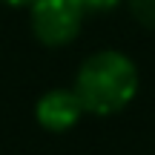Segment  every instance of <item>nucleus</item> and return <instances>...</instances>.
Wrapping results in <instances>:
<instances>
[{
	"instance_id": "nucleus-1",
	"label": "nucleus",
	"mask_w": 155,
	"mask_h": 155,
	"mask_svg": "<svg viewBox=\"0 0 155 155\" xmlns=\"http://www.w3.org/2000/svg\"><path fill=\"white\" fill-rule=\"evenodd\" d=\"M72 89L78 92L86 115L109 118L124 112L141 89L138 66L129 55L118 49H101L83 58L75 72Z\"/></svg>"
},
{
	"instance_id": "nucleus-2",
	"label": "nucleus",
	"mask_w": 155,
	"mask_h": 155,
	"mask_svg": "<svg viewBox=\"0 0 155 155\" xmlns=\"http://www.w3.org/2000/svg\"><path fill=\"white\" fill-rule=\"evenodd\" d=\"M86 6L81 0H35L29 6V26L38 43L58 49L69 46L81 35Z\"/></svg>"
},
{
	"instance_id": "nucleus-3",
	"label": "nucleus",
	"mask_w": 155,
	"mask_h": 155,
	"mask_svg": "<svg viewBox=\"0 0 155 155\" xmlns=\"http://www.w3.org/2000/svg\"><path fill=\"white\" fill-rule=\"evenodd\" d=\"M86 115L83 104L78 98V92L72 86H58L49 89L38 98L35 104V121L46 129V132H66V129L78 127V121Z\"/></svg>"
},
{
	"instance_id": "nucleus-4",
	"label": "nucleus",
	"mask_w": 155,
	"mask_h": 155,
	"mask_svg": "<svg viewBox=\"0 0 155 155\" xmlns=\"http://www.w3.org/2000/svg\"><path fill=\"white\" fill-rule=\"evenodd\" d=\"M129 12L144 29H155V0H129Z\"/></svg>"
},
{
	"instance_id": "nucleus-5",
	"label": "nucleus",
	"mask_w": 155,
	"mask_h": 155,
	"mask_svg": "<svg viewBox=\"0 0 155 155\" xmlns=\"http://www.w3.org/2000/svg\"><path fill=\"white\" fill-rule=\"evenodd\" d=\"M86 6V12H112L124 3V0H81Z\"/></svg>"
},
{
	"instance_id": "nucleus-6",
	"label": "nucleus",
	"mask_w": 155,
	"mask_h": 155,
	"mask_svg": "<svg viewBox=\"0 0 155 155\" xmlns=\"http://www.w3.org/2000/svg\"><path fill=\"white\" fill-rule=\"evenodd\" d=\"M0 3H6V6H17V9H20V6H32L35 0H0Z\"/></svg>"
}]
</instances>
